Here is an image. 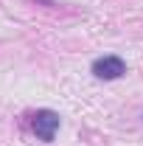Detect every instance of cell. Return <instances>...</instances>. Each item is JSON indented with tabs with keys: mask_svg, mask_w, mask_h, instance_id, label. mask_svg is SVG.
I'll list each match as a JSON object with an SVG mask.
<instances>
[{
	"mask_svg": "<svg viewBox=\"0 0 143 146\" xmlns=\"http://www.w3.org/2000/svg\"><path fill=\"white\" fill-rule=\"evenodd\" d=\"M59 112L54 110H36L34 118H31V129H34V135L42 141V143H51L56 138V132H59Z\"/></svg>",
	"mask_w": 143,
	"mask_h": 146,
	"instance_id": "cell-1",
	"label": "cell"
},
{
	"mask_svg": "<svg viewBox=\"0 0 143 146\" xmlns=\"http://www.w3.org/2000/svg\"><path fill=\"white\" fill-rule=\"evenodd\" d=\"M90 70H93L95 79H101V82H115V79H121L126 73V62L121 56H115V54H107V56H98Z\"/></svg>",
	"mask_w": 143,
	"mask_h": 146,
	"instance_id": "cell-2",
	"label": "cell"
}]
</instances>
